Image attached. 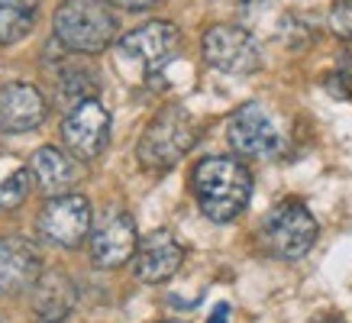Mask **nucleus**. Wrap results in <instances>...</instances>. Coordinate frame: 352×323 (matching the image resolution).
Listing matches in <instances>:
<instances>
[{"instance_id":"aec40b11","label":"nucleus","mask_w":352,"mask_h":323,"mask_svg":"<svg viewBox=\"0 0 352 323\" xmlns=\"http://www.w3.org/2000/svg\"><path fill=\"white\" fill-rule=\"evenodd\" d=\"M330 30L340 39L352 43V0H336L330 7Z\"/></svg>"},{"instance_id":"7ed1b4c3","label":"nucleus","mask_w":352,"mask_h":323,"mask_svg":"<svg viewBox=\"0 0 352 323\" xmlns=\"http://www.w3.org/2000/svg\"><path fill=\"white\" fill-rule=\"evenodd\" d=\"M194 142H197V123L191 120V113L182 107H165L146 126L136 155L142 162V168L165 172L191 152Z\"/></svg>"},{"instance_id":"423d86ee","label":"nucleus","mask_w":352,"mask_h":323,"mask_svg":"<svg viewBox=\"0 0 352 323\" xmlns=\"http://www.w3.org/2000/svg\"><path fill=\"white\" fill-rule=\"evenodd\" d=\"M94 214L85 194H58L39 214V236L58 249H78L91 233Z\"/></svg>"},{"instance_id":"6ab92c4d","label":"nucleus","mask_w":352,"mask_h":323,"mask_svg":"<svg viewBox=\"0 0 352 323\" xmlns=\"http://www.w3.org/2000/svg\"><path fill=\"white\" fill-rule=\"evenodd\" d=\"M327 91L336 97H349L352 100V58L349 55H342L340 65L327 75Z\"/></svg>"},{"instance_id":"ddd939ff","label":"nucleus","mask_w":352,"mask_h":323,"mask_svg":"<svg viewBox=\"0 0 352 323\" xmlns=\"http://www.w3.org/2000/svg\"><path fill=\"white\" fill-rule=\"evenodd\" d=\"M45 120V97L36 85L13 81L0 91V129L7 133H26Z\"/></svg>"},{"instance_id":"0eeeda50","label":"nucleus","mask_w":352,"mask_h":323,"mask_svg":"<svg viewBox=\"0 0 352 323\" xmlns=\"http://www.w3.org/2000/svg\"><path fill=\"white\" fill-rule=\"evenodd\" d=\"M65 146L75 152V159H97L110 142V113L100 100H81L62 120Z\"/></svg>"},{"instance_id":"f257e3e1","label":"nucleus","mask_w":352,"mask_h":323,"mask_svg":"<svg viewBox=\"0 0 352 323\" xmlns=\"http://www.w3.org/2000/svg\"><path fill=\"white\" fill-rule=\"evenodd\" d=\"M191 188L207 220L230 223L249 207L252 175L243 162L226 159V155H210V159H201L194 165Z\"/></svg>"},{"instance_id":"4468645a","label":"nucleus","mask_w":352,"mask_h":323,"mask_svg":"<svg viewBox=\"0 0 352 323\" xmlns=\"http://www.w3.org/2000/svg\"><path fill=\"white\" fill-rule=\"evenodd\" d=\"M75 281L62 275V271H45L43 278L32 285V317L36 323H62L68 313L75 311Z\"/></svg>"},{"instance_id":"20e7f679","label":"nucleus","mask_w":352,"mask_h":323,"mask_svg":"<svg viewBox=\"0 0 352 323\" xmlns=\"http://www.w3.org/2000/svg\"><path fill=\"white\" fill-rule=\"evenodd\" d=\"M262 243L275 258H304L317 243V220L300 201H281L262 223Z\"/></svg>"},{"instance_id":"2eb2a0df","label":"nucleus","mask_w":352,"mask_h":323,"mask_svg":"<svg viewBox=\"0 0 352 323\" xmlns=\"http://www.w3.org/2000/svg\"><path fill=\"white\" fill-rule=\"evenodd\" d=\"M30 172H32V181L39 184L43 191H52L55 197L81 178L78 162L72 155H65L62 149H55V146H43V149L32 152Z\"/></svg>"},{"instance_id":"6e6552de","label":"nucleus","mask_w":352,"mask_h":323,"mask_svg":"<svg viewBox=\"0 0 352 323\" xmlns=\"http://www.w3.org/2000/svg\"><path fill=\"white\" fill-rule=\"evenodd\" d=\"M226 140L245 159H272L281 149V133L258 104H243L236 110L226 123Z\"/></svg>"},{"instance_id":"412c9836","label":"nucleus","mask_w":352,"mask_h":323,"mask_svg":"<svg viewBox=\"0 0 352 323\" xmlns=\"http://www.w3.org/2000/svg\"><path fill=\"white\" fill-rule=\"evenodd\" d=\"M113 7H120V10H129V13H142V10H152L159 0H110Z\"/></svg>"},{"instance_id":"dca6fc26","label":"nucleus","mask_w":352,"mask_h":323,"mask_svg":"<svg viewBox=\"0 0 352 323\" xmlns=\"http://www.w3.org/2000/svg\"><path fill=\"white\" fill-rule=\"evenodd\" d=\"M36 23V0H0V45L20 43Z\"/></svg>"},{"instance_id":"4be33fe9","label":"nucleus","mask_w":352,"mask_h":323,"mask_svg":"<svg viewBox=\"0 0 352 323\" xmlns=\"http://www.w3.org/2000/svg\"><path fill=\"white\" fill-rule=\"evenodd\" d=\"M226 313H230V307H226V304H217V311H214V317H210V323H226Z\"/></svg>"},{"instance_id":"f8f14e48","label":"nucleus","mask_w":352,"mask_h":323,"mask_svg":"<svg viewBox=\"0 0 352 323\" xmlns=\"http://www.w3.org/2000/svg\"><path fill=\"white\" fill-rule=\"evenodd\" d=\"M182 262H184L182 243L171 236L168 230H155L146 239H139V249L133 256V271L146 285H162V281H168L175 271L182 269Z\"/></svg>"},{"instance_id":"a211bd4d","label":"nucleus","mask_w":352,"mask_h":323,"mask_svg":"<svg viewBox=\"0 0 352 323\" xmlns=\"http://www.w3.org/2000/svg\"><path fill=\"white\" fill-rule=\"evenodd\" d=\"M58 87H62V97L81 104V100H91V94L97 91V75L87 68V65H72V68L62 71Z\"/></svg>"},{"instance_id":"f03ea898","label":"nucleus","mask_w":352,"mask_h":323,"mask_svg":"<svg viewBox=\"0 0 352 323\" xmlns=\"http://www.w3.org/2000/svg\"><path fill=\"white\" fill-rule=\"evenodd\" d=\"M55 39L78 55L104 52L117 36V16L104 0H65L55 10Z\"/></svg>"},{"instance_id":"9b49d317","label":"nucleus","mask_w":352,"mask_h":323,"mask_svg":"<svg viewBox=\"0 0 352 323\" xmlns=\"http://www.w3.org/2000/svg\"><path fill=\"white\" fill-rule=\"evenodd\" d=\"M43 278L39 249L23 236L0 239V294H23Z\"/></svg>"},{"instance_id":"f3484780","label":"nucleus","mask_w":352,"mask_h":323,"mask_svg":"<svg viewBox=\"0 0 352 323\" xmlns=\"http://www.w3.org/2000/svg\"><path fill=\"white\" fill-rule=\"evenodd\" d=\"M32 188L30 165H20L13 159H0V210L20 207Z\"/></svg>"},{"instance_id":"39448f33","label":"nucleus","mask_w":352,"mask_h":323,"mask_svg":"<svg viewBox=\"0 0 352 323\" xmlns=\"http://www.w3.org/2000/svg\"><path fill=\"white\" fill-rule=\"evenodd\" d=\"M201 49L207 65L223 75H252L262 68V52H258L252 32H245L243 26L217 23L204 32Z\"/></svg>"},{"instance_id":"b1692460","label":"nucleus","mask_w":352,"mask_h":323,"mask_svg":"<svg viewBox=\"0 0 352 323\" xmlns=\"http://www.w3.org/2000/svg\"><path fill=\"white\" fill-rule=\"evenodd\" d=\"M320 323H340V320H320Z\"/></svg>"},{"instance_id":"9d476101","label":"nucleus","mask_w":352,"mask_h":323,"mask_svg":"<svg viewBox=\"0 0 352 323\" xmlns=\"http://www.w3.org/2000/svg\"><path fill=\"white\" fill-rule=\"evenodd\" d=\"M139 236L133 216L123 210H110L91 233V258L97 269H120L136 256Z\"/></svg>"},{"instance_id":"1a4fd4ad","label":"nucleus","mask_w":352,"mask_h":323,"mask_svg":"<svg viewBox=\"0 0 352 323\" xmlns=\"http://www.w3.org/2000/svg\"><path fill=\"white\" fill-rule=\"evenodd\" d=\"M120 49H123V55L136 58V62L146 68V75H155V71H162V68L178 55V49H182V32L168 20H152V23H146V26L129 30L126 36L120 39Z\"/></svg>"},{"instance_id":"5701e85b","label":"nucleus","mask_w":352,"mask_h":323,"mask_svg":"<svg viewBox=\"0 0 352 323\" xmlns=\"http://www.w3.org/2000/svg\"><path fill=\"white\" fill-rule=\"evenodd\" d=\"M162 323H184V320H162Z\"/></svg>"}]
</instances>
